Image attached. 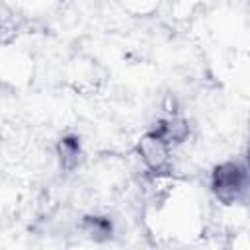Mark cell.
Returning <instances> with one entry per match:
<instances>
[{"label": "cell", "mask_w": 250, "mask_h": 250, "mask_svg": "<svg viewBox=\"0 0 250 250\" xmlns=\"http://www.w3.org/2000/svg\"><path fill=\"white\" fill-rule=\"evenodd\" d=\"M250 184V168H242L238 164H223L213 174V191L223 203L236 201Z\"/></svg>", "instance_id": "obj_1"}, {"label": "cell", "mask_w": 250, "mask_h": 250, "mask_svg": "<svg viewBox=\"0 0 250 250\" xmlns=\"http://www.w3.org/2000/svg\"><path fill=\"white\" fill-rule=\"evenodd\" d=\"M168 146H170V143H166L162 137H158L152 131L141 141L139 150H141V156H143V160L146 162L148 168L160 170L168 162Z\"/></svg>", "instance_id": "obj_2"}, {"label": "cell", "mask_w": 250, "mask_h": 250, "mask_svg": "<svg viewBox=\"0 0 250 250\" xmlns=\"http://www.w3.org/2000/svg\"><path fill=\"white\" fill-rule=\"evenodd\" d=\"M248 168H250V146H248Z\"/></svg>", "instance_id": "obj_3"}]
</instances>
